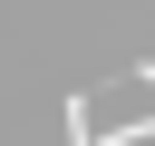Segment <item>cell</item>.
<instances>
[{"label":"cell","mask_w":155,"mask_h":146,"mask_svg":"<svg viewBox=\"0 0 155 146\" xmlns=\"http://www.w3.org/2000/svg\"><path fill=\"white\" fill-rule=\"evenodd\" d=\"M68 146H107V136H97V117H87V97H68Z\"/></svg>","instance_id":"6da1fadb"}]
</instances>
